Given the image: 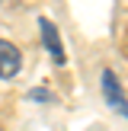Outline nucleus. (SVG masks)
Returning a JSON list of instances; mask_svg holds the SVG:
<instances>
[{"instance_id":"1","label":"nucleus","mask_w":128,"mask_h":131,"mask_svg":"<svg viewBox=\"0 0 128 131\" xmlns=\"http://www.w3.org/2000/svg\"><path fill=\"white\" fill-rule=\"evenodd\" d=\"M102 96H106V102L128 122V99H125V93H122V86H119V80H115L112 70H102Z\"/></svg>"},{"instance_id":"2","label":"nucleus","mask_w":128,"mask_h":131,"mask_svg":"<svg viewBox=\"0 0 128 131\" xmlns=\"http://www.w3.org/2000/svg\"><path fill=\"white\" fill-rule=\"evenodd\" d=\"M19 67H23V54H19V48L13 42H6V38H0V80L16 77Z\"/></svg>"},{"instance_id":"3","label":"nucleus","mask_w":128,"mask_h":131,"mask_svg":"<svg viewBox=\"0 0 128 131\" xmlns=\"http://www.w3.org/2000/svg\"><path fill=\"white\" fill-rule=\"evenodd\" d=\"M38 29H42V38H45V48H48L51 61L55 64H64V48H61V38H58V29L51 19H38Z\"/></svg>"},{"instance_id":"4","label":"nucleus","mask_w":128,"mask_h":131,"mask_svg":"<svg viewBox=\"0 0 128 131\" xmlns=\"http://www.w3.org/2000/svg\"><path fill=\"white\" fill-rule=\"evenodd\" d=\"M29 96H32V99H51V96H48V90H32Z\"/></svg>"}]
</instances>
